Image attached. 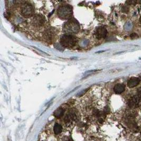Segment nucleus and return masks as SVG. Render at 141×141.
<instances>
[{
  "instance_id": "nucleus-1",
  "label": "nucleus",
  "mask_w": 141,
  "mask_h": 141,
  "mask_svg": "<svg viewBox=\"0 0 141 141\" xmlns=\"http://www.w3.org/2000/svg\"><path fill=\"white\" fill-rule=\"evenodd\" d=\"M58 16L64 19H67L72 16L73 11L69 6H63L60 7L57 11Z\"/></svg>"
},
{
  "instance_id": "nucleus-2",
  "label": "nucleus",
  "mask_w": 141,
  "mask_h": 141,
  "mask_svg": "<svg viewBox=\"0 0 141 141\" xmlns=\"http://www.w3.org/2000/svg\"><path fill=\"white\" fill-rule=\"evenodd\" d=\"M60 43L61 45L64 47L70 48L75 45L76 39L71 35L66 34L61 37Z\"/></svg>"
},
{
  "instance_id": "nucleus-3",
  "label": "nucleus",
  "mask_w": 141,
  "mask_h": 141,
  "mask_svg": "<svg viewBox=\"0 0 141 141\" xmlns=\"http://www.w3.org/2000/svg\"><path fill=\"white\" fill-rule=\"evenodd\" d=\"M79 30V24L75 21H69L65 24L64 26V30L65 32L69 33H77Z\"/></svg>"
},
{
  "instance_id": "nucleus-4",
  "label": "nucleus",
  "mask_w": 141,
  "mask_h": 141,
  "mask_svg": "<svg viewBox=\"0 0 141 141\" xmlns=\"http://www.w3.org/2000/svg\"><path fill=\"white\" fill-rule=\"evenodd\" d=\"M33 8L29 4H24L21 8V13L24 17H31L33 14Z\"/></svg>"
},
{
  "instance_id": "nucleus-5",
  "label": "nucleus",
  "mask_w": 141,
  "mask_h": 141,
  "mask_svg": "<svg viewBox=\"0 0 141 141\" xmlns=\"http://www.w3.org/2000/svg\"><path fill=\"white\" fill-rule=\"evenodd\" d=\"M129 107L132 109L138 108L141 106V98L137 95L132 97L128 102Z\"/></svg>"
},
{
  "instance_id": "nucleus-6",
  "label": "nucleus",
  "mask_w": 141,
  "mask_h": 141,
  "mask_svg": "<svg viewBox=\"0 0 141 141\" xmlns=\"http://www.w3.org/2000/svg\"><path fill=\"white\" fill-rule=\"evenodd\" d=\"M107 33V30L104 27H99L96 31L95 35L96 37L98 39H101L102 38H104L106 36Z\"/></svg>"
},
{
  "instance_id": "nucleus-7",
  "label": "nucleus",
  "mask_w": 141,
  "mask_h": 141,
  "mask_svg": "<svg viewBox=\"0 0 141 141\" xmlns=\"http://www.w3.org/2000/svg\"><path fill=\"white\" fill-rule=\"evenodd\" d=\"M44 18L39 15H37L35 16L32 20V23L33 25L36 26H41L44 24Z\"/></svg>"
},
{
  "instance_id": "nucleus-8",
  "label": "nucleus",
  "mask_w": 141,
  "mask_h": 141,
  "mask_svg": "<svg viewBox=\"0 0 141 141\" xmlns=\"http://www.w3.org/2000/svg\"><path fill=\"white\" fill-rule=\"evenodd\" d=\"M140 80L138 78L132 77L129 79L127 82V85L130 88H133L137 86L140 83Z\"/></svg>"
},
{
  "instance_id": "nucleus-9",
  "label": "nucleus",
  "mask_w": 141,
  "mask_h": 141,
  "mask_svg": "<svg viewBox=\"0 0 141 141\" xmlns=\"http://www.w3.org/2000/svg\"><path fill=\"white\" fill-rule=\"evenodd\" d=\"M125 89V86L123 84H118L116 85L114 87V91L116 94H120L122 93Z\"/></svg>"
},
{
  "instance_id": "nucleus-10",
  "label": "nucleus",
  "mask_w": 141,
  "mask_h": 141,
  "mask_svg": "<svg viewBox=\"0 0 141 141\" xmlns=\"http://www.w3.org/2000/svg\"><path fill=\"white\" fill-rule=\"evenodd\" d=\"M62 127L61 125L59 124H56L53 128V131L55 134L56 135H58L62 132Z\"/></svg>"
},
{
  "instance_id": "nucleus-11",
  "label": "nucleus",
  "mask_w": 141,
  "mask_h": 141,
  "mask_svg": "<svg viewBox=\"0 0 141 141\" xmlns=\"http://www.w3.org/2000/svg\"><path fill=\"white\" fill-rule=\"evenodd\" d=\"M64 111L61 108H58L54 112V115L56 118H60L63 115Z\"/></svg>"
},
{
  "instance_id": "nucleus-12",
  "label": "nucleus",
  "mask_w": 141,
  "mask_h": 141,
  "mask_svg": "<svg viewBox=\"0 0 141 141\" xmlns=\"http://www.w3.org/2000/svg\"><path fill=\"white\" fill-rule=\"evenodd\" d=\"M137 93H138V95L141 98V87L138 89Z\"/></svg>"
},
{
  "instance_id": "nucleus-13",
  "label": "nucleus",
  "mask_w": 141,
  "mask_h": 141,
  "mask_svg": "<svg viewBox=\"0 0 141 141\" xmlns=\"http://www.w3.org/2000/svg\"><path fill=\"white\" fill-rule=\"evenodd\" d=\"M137 37V34L136 33H132L131 35V37L132 38H134Z\"/></svg>"
},
{
  "instance_id": "nucleus-14",
  "label": "nucleus",
  "mask_w": 141,
  "mask_h": 141,
  "mask_svg": "<svg viewBox=\"0 0 141 141\" xmlns=\"http://www.w3.org/2000/svg\"><path fill=\"white\" fill-rule=\"evenodd\" d=\"M140 22L141 23V18H140Z\"/></svg>"
}]
</instances>
